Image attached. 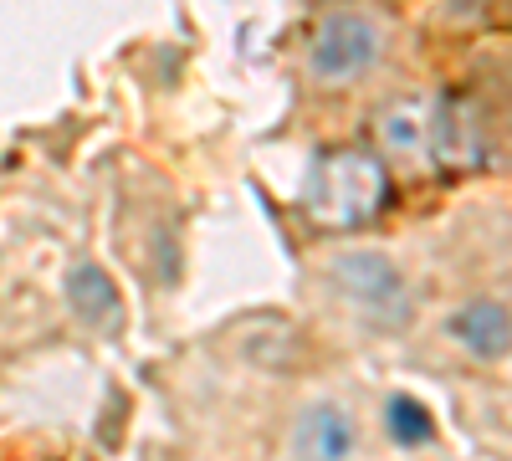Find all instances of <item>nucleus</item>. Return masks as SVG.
Returning <instances> with one entry per match:
<instances>
[{"label": "nucleus", "instance_id": "1", "mask_svg": "<svg viewBox=\"0 0 512 461\" xmlns=\"http://www.w3.org/2000/svg\"><path fill=\"white\" fill-rule=\"evenodd\" d=\"M384 205H390V180H384V164L374 154L333 149L313 159L308 185H303V211L323 231H359Z\"/></svg>", "mask_w": 512, "mask_h": 461}, {"label": "nucleus", "instance_id": "5", "mask_svg": "<svg viewBox=\"0 0 512 461\" xmlns=\"http://www.w3.org/2000/svg\"><path fill=\"white\" fill-rule=\"evenodd\" d=\"M359 446V431L349 410L338 405H308L292 426V456L297 461H349Z\"/></svg>", "mask_w": 512, "mask_h": 461}, {"label": "nucleus", "instance_id": "2", "mask_svg": "<svg viewBox=\"0 0 512 461\" xmlns=\"http://www.w3.org/2000/svg\"><path fill=\"white\" fill-rule=\"evenodd\" d=\"M328 282L359 318L379 328H400L410 318V287L400 267L390 257H379V251H344V257H333Z\"/></svg>", "mask_w": 512, "mask_h": 461}, {"label": "nucleus", "instance_id": "6", "mask_svg": "<svg viewBox=\"0 0 512 461\" xmlns=\"http://www.w3.org/2000/svg\"><path fill=\"white\" fill-rule=\"evenodd\" d=\"M446 333L472 359H502L507 354V308L497 298H472L446 318Z\"/></svg>", "mask_w": 512, "mask_h": 461}, {"label": "nucleus", "instance_id": "7", "mask_svg": "<svg viewBox=\"0 0 512 461\" xmlns=\"http://www.w3.org/2000/svg\"><path fill=\"white\" fill-rule=\"evenodd\" d=\"M67 303H72V313L82 323H108L118 313V287H113V277L98 262H82L67 277Z\"/></svg>", "mask_w": 512, "mask_h": 461}, {"label": "nucleus", "instance_id": "3", "mask_svg": "<svg viewBox=\"0 0 512 461\" xmlns=\"http://www.w3.org/2000/svg\"><path fill=\"white\" fill-rule=\"evenodd\" d=\"M379 134L400 159H425V164H461L456 144V113L446 103H431V98H405L395 103L390 113L379 118Z\"/></svg>", "mask_w": 512, "mask_h": 461}, {"label": "nucleus", "instance_id": "4", "mask_svg": "<svg viewBox=\"0 0 512 461\" xmlns=\"http://www.w3.org/2000/svg\"><path fill=\"white\" fill-rule=\"evenodd\" d=\"M374 57H379V31L359 11L323 16L318 31H313V47H308V67L323 82H349L364 67H374Z\"/></svg>", "mask_w": 512, "mask_h": 461}, {"label": "nucleus", "instance_id": "8", "mask_svg": "<svg viewBox=\"0 0 512 461\" xmlns=\"http://www.w3.org/2000/svg\"><path fill=\"white\" fill-rule=\"evenodd\" d=\"M384 421H390V436H395L400 446H431V441H436L431 410H425L420 400H410V395H395L390 410H384Z\"/></svg>", "mask_w": 512, "mask_h": 461}]
</instances>
